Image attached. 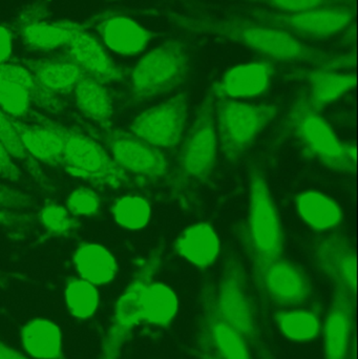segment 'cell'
Wrapping results in <instances>:
<instances>
[{
  "mask_svg": "<svg viewBox=\"0 0 358 359\" xmlns=\"http://www.w3.org/2000/svg\"><path fill=\"white\" fill-rule=\"evenodd\" d=\"M113 219L121 227L139 230L145 227L151 217L149 203L141 196H124L111 206Z\"/></svg>",
  "mask_w": 358,
  "mask_h": 359,
  "instance_id": "34",
  "label": "cell"
},
{
  "mask_svg": "<svg viewBox=\"0 0 358 359\" xmlns=\"http://www.w3.org/2000/svg\"><path fill=\"white\" fill-rule=\"evenodd\" d=\"M73 92L75 93L76 104L84 115L99 126L111 123L113 102L103 83L84 74Z\"/></svg>",
  "mask_w": 358,
  "mask_h": 359,
  "instance_id": "27",
  "label": "cell"
},
{
  "mask_svg": "<svg viewBox=\"0 0 358 359\" xmlns=\"http://www.w3.org/2000/svg\"><path fill=\"white\" fill-rule=\"evenodd\" d=\"M216 157V107L212 93L206 96L181 149L172 189L205 183Z\"/></svg>",
  "mask_w": 358,
  "mask_h": 359,
  "instance_id": "6",
  "label": "cell"
},
{
  "mask_svg": "<svg viewBox=\"0 0 358 359\" xmlns=\"http://www.w3.org/2000/svg\"><path fill=\"white\" fill-rule=\"evenodd\" d=\"M42 227L55 236H69L79 228V222L71 215L67 207L56 203H48L38 215Z\"/></svg>",
  "mask_w": 358,
  "mask_h": 359,
  "instance_id": "35",
  "label": "cell"
},
{
  "mask_svg": "<svg viewBox=\"0 0 358 359\" xmlns=\"http://www.w3.org/2000/svg\"><path fill=\"white\" fill-rule=\"evenodd\" d=\"M33 215L18 212V210L0 208V225L27 226L33 224Z\"/></svg>",
  "mask_w": 358,
  "mask_h": 359,
  "instance_id": "41",
  "label": "cell"
},
{
  "mask_svg": "<svg viewBox=\"0 0 358 359\" xmlns=\"http://www.w3.org/2000/svg\"><path fill=\"white\" fill-rule=\"evenodd\" d=\"M69 29L71 38L65 46L71 62L77 65L84 74L103 84L119 81L123 78L121 69L94 36L82 25L71 21H69Z\"/></svg>",
  "mask_w": 358,
  "mask_h": 359,
  "instance_id": "15",
  "label": "cell"
},
{
  "mask_svg": "<svg viewBox=\"0 0 358 359\" xmlns=\"http://www.w3.org/2000/svg\"><path fill=\"white\" fill-rule=\"evenodd\" d=\"M296 208L301 217L319 231L333 229L342 222L338 205L321 192H303L296 198Z\"/></svg>",
  "mask_w": 358,
  "mask_h": 359,
  "instance_id": "29",
  "label": "cell"
},
{
  "mask_svg": "<svg viewBox=\"0 0 358 359\" xmlns=\"http://www.w3.org/2000/svg\"><path fill=\"white\" fill-rule=\"evenodd\" d=\"M163 16L184 31L229 40L271 61L308 63L330 71L351 67L354 63L352 55L324 52L285 32L243 17H193L172 12H164Z\"/></svg>",
  "mask_w": 358,
  "mask_h": 359,
  "instance_id": "1",
  "label": "cell"
},
{
  "mask_svg": "<svg viewBox=\"0 0 358 359\" xmlns=\"http://www.w3.org/2000/svg\"><path fill=\"white\" fill-rule=\"evenodd\" d=\"M13 52L12 34L0 25V63L8 62Z\"/></svg>",
  "mask_w": 358,
  "mask_h": 359,
  "instance_id": "42",
  "label": "cell"
},
{
  "mask_svg": "<svg viewBox=\"0 0 358 359\" xmlns=\"http://www.w3.org/2000/svg\"><path fill=\"white\" fill-rule=\"evenodd\" d=\"M249 253L263 259L282 257L283 230L275 201L263 172L254 170L249 188Z\"/></svg>",
  "mask_w": 358,
  "mask_h": 359,
  "instance_id": "12",
  "label": "cell"
},
{
  "mask_svg": "<svg viewBox=\"0 0 358 359\" xmlns=\"http://www.w3.org/2000/svg\"><path fill=\"white\" fill-rule=\"evenodd\" d=\"M191 73V58L182 40L170 39L145 55L130 76L136 102L167 94L184 83Z\"/></svg>",
  "mask_w": 358,
  "mask_h": 359,
  "instance_id": "4",
  "label": "cell"
},
{
  "mask_svg": "<svg viewBox=\"0 0 358 359\" xmlns=\"http://www.w3.org/2000/svg\"><path fill=\"white\" fill-rule=\"evenodd\" d=\"M21 344L35 359H65L58 326L46 318L29 320L21 330Z\"/></svg>",
  "mask_w": 358,
  "mask_h": 359,
  "instance_id": "24",
  "label": "cell"
},
{
  "mask_svg": "<svg viewBox=\"0 0 358 359\" xmlns=\"http://www.w3.org/2000/svg\"><path fill=\"white\" fill-rule=\"evenodd\" d=\"M271 61H258L237 65L224 74L214 86V96L252 98L263 94L269 88L275 74Z\"/></svg>",
  "mask_w": 358,
  "mask_h": 359,
  "instance_id": "18",
  "label": "cell"
},
{
  "mask_svg": "<svg viewBox=\"0 0 358 359\" xmlns=\"http://www.w3.org/2000/svg\"><path fill=\"white\" fill-rule=\"evenodd\" d=\"M298 77L308 82L310 93L307 94V99L310 107L317 113H321L327 105L338 100L357 84L354 75L338 74L330 69L300 72Z\"/></svg>",
  "mask_w": 358,
  "mask_h": 359,
  "instance_id": "22",
  "label": "cell"
},
{
  "mask_svg": "<svg viewBox=\"0 0 358 359\" xmlns=\"http://www.w3.org/2000/svg\"><path fill=\"white\" fill-rule=\"evenodd\" d=\"M29 116L40 126L63 139L62 164L65 172L98 186L118 188L128 181L126 172L95 139L57 123L46 115L29 111Z\"/></svg>",
  "mask_w": 358,
  "mask_h": 359,
  "instance_id": "3",
  "label": "cell"
},
{
  "mask_svg": "<svg viewBox=\"0 0 358 359\" xmlns=\"http://www.w3.org/2000/svg\"><path fill=\"white\" fill-rule=\"evenodd\" d=\"M275 320L281 332L290 341H310L321 333L319 308L283 310L275 314Z\"/></svg>",
  "mask_w": 358,
  "mask_h": 359,
  "instance_id": "30",
  "label": "cell"
},
{
  "mask_svg": "<svg viewBox=\"0 0 358 359\" xmlns=\"http://www.w3.org/2000/svg\"><path fill=\"white\" fill-rule=\"evenodd\" d=\"M193 353L198 359H256L239 332L219 311L214 284L204 283L200 291V314Z\"/></svg>",
  "mask_w": 358,
  "mask_h": 359,
  "instance_id": "8",
  "label": "cell"
},
{
  "mask_svg": "<svg viewBox=\"0 0 358 359\" xmlns=\"http://www.w3.org/2000/svg\"><path fill=\"white\" fill-rule=\"evenodd\" d=\"M254 280L265 299L277 308L294 309L304 305L313 293L302 268L286 259H263L250 253Z\"/></svg>",
  "mask_w": 358,
  "mask_h": 359,
  "instance_id": "11",
  "label": "cell"
},
{
  "mask_svg": "<svg viewBox=\"0 0 358 359\" xmlns=\"http://www.w3.org/2000/svg\"><path fill=\"white\" fill-rule=\"evenodd\" d=\"M242 14L261 25L275 27L294 37L324 39L344 31L354 18L351 6L317 8L302 12L283 13L263 6L245 8Z\"/></svg>",
  "mask_w": 358,
  "mask_h": 359,
  "instance_id": "10",
  "label": "cell"
},
{
  "mask_svg": "<svg viewBox=\"0 0 358 359\" xmlns=\"http://www.w3.org/2000/svg\"><path fill=\"white\" fill-rule=\"evenodd\" d=\"M32 99L23 88L0 82V109L12 118L18 119L31 111Z\"/></svg>",
  "mask_w": 358,
  "mask_h": 359,
  "instance_id": "37",
  "label": "cell"
},
{
  "mask_svg": "<svg viewBox=\"0 0 358 359\" xmlns=\"http://www.w3.org/2000/svg\"><path fill=\"white\" fill-rule=\"evenodd\" d=\"M174 246L179 255L201 269L212 265L220 252L218 236L205 223L195 224L185 229L177 238Z\"/></svg>",
  "mask_w": 358,
  "mask_h": 359,
  "instance_id": "23",
  "label": "cell"
},
{
  "mask_svg": "<svg viewBox=\"0 0 358 359\" xmlns=\"http://www.w3.org/2000/svg\"><path fill=\"white\" fill-rule=\"evenodd\" d=\"M0 142L6 147L10 155L29 170V174L41 184L46 189H50V184L41 168L23 149L16 130L11 122L10 116L0 109Z\"/></svg>",
  "mask_w": 358,
  "mask_h": 359,
  "instance_id": "32",
  "label": "cell"
},
{
  "mask_svg": "<svg viewBox=\"0 0 358 359\" xmlns=\"http://www.w3.org/2000/svg\"><path fill=\"white\" fill-rule=\"evenodd\" d=\"M178 307V299L174 291L165 285L153 282L143 295L142 320L156 326H170Z\"/></svg>",
  "mask_w": 358,
  "mask_h": 359,
  "instance_id": "31",
  "label": "cell"
},
{
  "mask_svg": "<svg viewBox=\"0 0 358 359\" xmlns=\"http://www.w3.org/2000/svg\"><path fill=\"white\" fill-rule=\"evenodd\" d=\"M354 313V295L334 289L324 328L326 359H348Z\"/></svg>",
  "mask_w": 358,
  "mask_h": 359,
  "instance_id": "17",
  "label": "cell"
},
{
  "mask_svg": "<svg viewBox=\"0 0 358 359\" xmlns=\"http://www.w3.org/2000/svg\"><path fill=\"white\" fill-rule=\"evenodd\" d=\"M187 118L184 93L143 111L132 122V134L157 149H174L180 143Z\"/></svg>",
  "mask_w": 358,
  "mask_h": 359,
  "instance_id": "14",
  "label": "cell"
},
{
  "mask_svg": "<svg viewBox=\"0 0 358 359\" xmlns=\"http://www.w3.org/2000/svg\"><path fill=\"white\" fill-rule=\"evenodd\" d=\"M289 130L304 142L309 153L336 172H351L357 164L354 145L343 142L331 126L309 104L302 93L294 101L287 120Z\"/></svg>",
  "mask_w": 358,
  "mask_h": 359,
  "instance_id": "5",
  "label": "cell"
},
{
  "mask_svg": "<svg viewBox=\"0 0 358 359\" xmlns=\"http://www.w3.org/2000/svg\"><path fill=\"white\" fill-rule=\"evenodd\" d=\"M214 299L219 311L245 339L254 358L277 359L248 289L245 270L235 255L226 259L220 282L214 286Z\"/></svg>",
  "mask_w": 358,
  "mask_h": 359,
  "instance_id": "2",
  "label": "cell"
},
{
  "mask_svg": "<svg viewBox=\"0 0 358 359\" xmlns=\"http://www.w3.org/2000/svg\"><path fill=\"white\" fill-rule=\"evenodd\" d=\"M73 262L82 280L95 286L109 284L117 274L115 257L101 245H81L74 253Z\"/></svg>",
  "mask_w": 358,
  "mask_h": 359,
  "instance_id": "25",
  "label": "cell"
},
{
  "mask_svg": "<svg viewBox=\"0 0 358 359\" xmlns=\"http://www.w3.org/2000/svg\"><path fill=\"white\" fill-rule=\"evenodd\" d=\"M65 302L74 318L88 320L98 308V291L95 285L82 278H71L65 287Z\"/></svg>",
  "mask_w": 358,
  "mask_h": 359,
  "instance_id": "33",
  "label": "cell"
},
{
  "mask_svg": "<svg viewBox=\"0 0 358 359\" xmlns=\"http://www.w3.org/2000/svg\"><path fill=\"white\" fill-rule=\"evenodd\" d=\"M277 12L294 13L317 8L352 6L354 0H242Z\"/></svg>",
  "mask_w": 358,
  "mask_h": 359,
  "instance_id": "36",
  "label": "cell"
},
{
  "mask_svg": "<svg viewBox=\"0 0 358 359\" xmlns=\"http://www.w3.org/2000/svg\"><path fill=\"white\" fill-rule=\"evenodd\" d=\"M277 115L275 105H252L227 99L219 100L216 107V128L226 159L237 162L243 157L256 137Z\"/></svg>",
  "mask_w": 358,
  "mask_h": 359,
  "instance_id": "9",
  "label": "cell"
},
{
  "mask_svg": "<svg viewBox=\"0 0 358 359\" xmlns=\"http://www.w3.org/2000/svg\"><path fill=\"white\" fill-rule=\"evenodd\" d=\"M0 359H27L20 352L0 341Z\"/></svg>",
  "mask_w": 358,
  "mask_h": 359,
  "instance_id": "43",
  "label": "cell"
},
{
  "mask_svg": "<svg viewBox=\"0 0 358 359\" xmlns=\"http://www.w3.org/2000/svg\"><path fill=\"white\" fill-rule=\"evenodd\" d=\"M0 178L13 182L19 181L21 178L20 170L15 164L12 156L1 142H0Z\"/></svg>",
  "mask_w": 358,
  "mask_h": 359,
  "instance_id": "40",
  "label": "cell"
},
{
  "mask_svg": "<svg viewBox=\"0 0 358 359\" xmlns=\"http://www.w3.org/2000/svg\"><path fill=\"white\" fill-rule=\"evenodd\" d=\"M102 138L111 158L124 172L149 180L164 178L170 165L157 147L141 140L132 133L113 128V124L99 126Z\"/></svg>",
  "mask_w": 358,
  "mask_h": 359,
  "instance_id": "13",
  "label": "cell"
},
{
  "mask_svg": "<svg viewBox=\"0 0 358 359\" xmlns=\"http://www.w3.org/2000/svg\"><path fill=\"white\" fill-rule=\"evenodd\" d=\"M162 255L163 247H158L138 266L134 278L116 304L98 359H119L132 331L142 322L143 295L161 265Z\"/></svg>",
  "mask_w": 358,
  "mask_h": 359,
  "instance_id": "7",
  "label": "cell"
},
{
  "mask_svg": "<svg viewBox=\"0 0 358 359\" xmlns=\"http://www.w3.org/2000/svg\"><path fill=\"white\" fill-rule=\"evenodd\" d=\"M315 259L319 270L334 285V289L355 295L357 255L346 236L333 233L319 241L315 247Z\"/></svg>",
  "mask_w": 358,
  "mask_h": 359,
  "instance_id": "16",
  "label": "cell"
},
{
  "mask_svg": "<svg viewBox=\"0 0 358 359\" xmlns=\"http://www.w3.org/2000/svg\"><path fill=\"white\" fill-rule=\"evenodd\" d=\"M13 126L27 154L37 162L50 166L62 164L63 139L54 130L40 126L27 124L10 117Z\"/></svg>",
  "mask_w": 358,
  "mask_h": 359,
  "instance_id": "21",
  "label": "cell"
},
{
  "mask_svg": "<svg viewBox=\"0 0 358 359\" xmlns=\"http://www.w3.org/2000/svg\"><path fill=\"white\" fill-rule=\"evenodd\" d=\"M18 27L25 46L41 52L62 48L71 38L69 21H46L39 6L25 10L19 17Z\"/></svg>",
  "mask_w": 358,
  "mask_h": 359,
  "instance_id": "19",
  "label": "cell"
},
{
  "mask_svg": "<svg viewBox=\"0 0 358 359\" xmlns=\"http://www.w3.org/2000/svg\"><path fill=\"white\" fill-rule=\"evenodd\" d=\"M100 206V196L88 188L74 190L67 201V209L74 217H94L98 215Z\"/></svg>",
  "mask_w": 358,
  "mask_h": 359,
  "instance_id": "38",
  "label": "cell"
},
{
  "mask_svg": "<svg viewBox=\"0 0 358 359\" xmlns=\"http://www.w3.org/2000/svg\"><path fill=\"white\" fill-rule=\"evenodd\" d=\"M25 67L35 76L40 84L52 94H67L73 92L83 71L75 63L67 60L25 61Z\"/></svg>",
  "mask_w": 358,
  "mask_h": 359,
  "instance_id": "26",
  "label": "cell"
},
{
  "mask_svg": "<svg viewBox=\"0 0 358 359\" xmlns=\"http://www.w3.org/2000/svg\"><path fill=\"white\" fill-rule=\"evenodd\" d=\"M97 31L109 50L124 56L142 52L153 37L149 29L123 15H105L97 22Z\"/></svg>",
  "mask_w": 358,
  "mask_h": 359,
  "instance_id": "20",
  "label": "cell"
},
{
  "mask_svg": "<svg viewBox=\"0 0 358 359\" xmlns=\"http://www.w3.org/2000/svg\"><path fill=\"white\" fill-rule=\"evenodd\" d=\"M34 205V198L29 194L14 188L0 186V208L22 210L31 208Z\"/></svg>",
  "mask_w": 358,
  "mask_h": 359,
  "instance_id": "39",
  "label": "cell"
},
{
  "mask_svg": "<svg viewBox=\"0 0 358 359\" xmlns=\"http://www.w3.org/2000/svg\"><path fill=\"white\" fill-rule=\"evenodd\" d=\"M0 82H8L23 88L31 97L32 102L44 111L57 114L64 109V104L59 100L57 95L46 90L25 65L0 63Z\"/></svg>",
  "mask_w": 358,
  "mask_h": 359,
  "instance_id": "28",
  "label": "cell"
}]
</instances>
